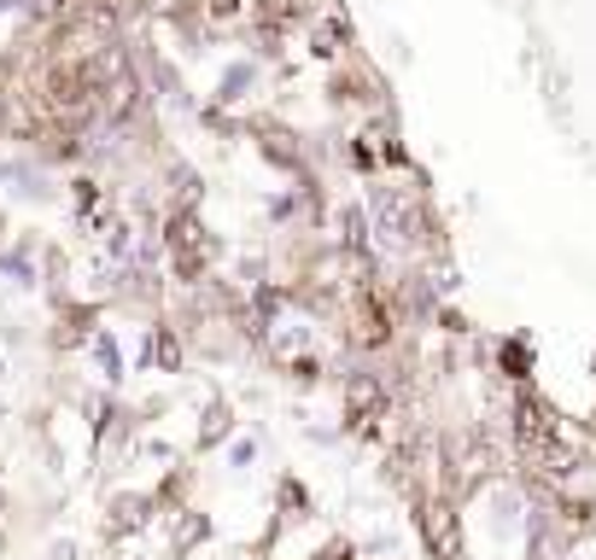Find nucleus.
<instances>
[{
    "label": "nucleus",
    "instance_id": "f257e3e1",
    "mask_svg": "<svg viewBox=\"0 0 596 560\" xmlns=\"http://www.w3.org/2000/svg\"><path fill=\"white\" fill-rule=\"evenodd\" d=\"M521 439H526V450H539L544 462H562V439H556V421H550L544 409H521Z\"/></svg>",
    "mask_w": 596,
    "mask_h": 560
},
{
    "label": "nucleus",
    "instance_id": "f03ea898",
    "mask_svg": "<svg viewBox=\"0 0 596 560\" xmlns=\"http://www.w3.org/2000/svg\"><path fill=\"white\" fill-rule=\"evenodd\" d=\"M199 228L194 222H176V257H181V268H199Z\"/></svg>",
    "mask_w": 596,
    "mask_h": 560
},
{
    "label": "nucleus",
    "instance_id": "7ed1b4c3",
    "mask_svg": "<svg viewBox=\"0 0 596 560\" xmlns=\"http://www.w3.org/2000/svg\"><path fill=\"white\" fill-rule=\"evenodd\" d=\"M7 7H12V0H0V12H7Z\"/></svg>",
    "mask_w": 596,
    "mask_h": 560
}]
</instances>
